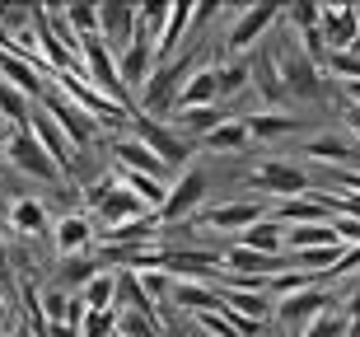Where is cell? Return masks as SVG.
<instances>
[{"label": "cell", "instance_id": "cb8c5ba5", "mask_svg": "<svg viewBox=\"0 0 360 337\" xmlns=\"http://www.w3.org/2000/svg\"><path fill=\"white\" fill-rule=\"evenodd\" d=\"M112 310H131V314H141V319H150L155 328H164V319H160V305H155V300L146 295V286H141V276H136V272H127V267L117 272V305H112ZM164 333H169V328H164Z\"/></svg>", "mask_w": 360, "mask_h": 337}, {"label": "cell", "instance_id": "44dd1931", "mask_svg": "<svg viewBox=\"0 0 360 337\" xmlns=\"http://www.w3.org/2000/svg\"><path fill=\"white\" fill-rule=\"evenodd\" d=\"M304 150H309V160H323V164H333V169H360V146L351 136L319 132L304 141Z\"/></svg>", "mask_w": 360, "mask_h": 337}, {"label": "cell", "instance_id": "ab89813d", "mask_svg": "<svg viewBox=\"0 0 360 337\" xmlns=\"http://www.w3.org/2000/svg\"><path fill=\"white\" fill-rule=\"evenodd\" d=\"M112 188H117V178H112V174H98V178H94L89 188H84V216H94V211L108 202V192H112Z\"/></svg>", "mask_w": 360, "mask_h": 337}, {"label": "cell", "instance_id": "7402d4cb", "mask_svg": "<svg viewBox=\"0 0 360 337\" xmlns=\"http://www.w3.org/2000/svg\"><path fill=\"white\" fill-rule=\"evenodd\" d=\"M211 103H220L215 70H211V66H197V70L183 80V89H178V98H174V108H169V113H192V108H211Z\"/></svg>", "mask_w": 360, "mask_h": 337}, {"label": "cell", "instance_id": "681fc988", "mask_svg": "<svg viewBox=\"0 0 360 337\" xmlns=\"http://www.w3.org/2000/svg\"><path fill=\"white\" fill-rule=\"evenodd\" d=\"M347 103H351V108H360V80L347 84Z\"/></svg>", "mask_w": 360, "mask_h": 337}, {"label": "cell", "instance_id": "1f68e13d", "mask_svg": "<svg viewBox=\"0 0 360 337\" xmlns=\"http://www.w3.org/2000/svg\"><path fill=\"white\" fill-rule=\"evenodd\" d=\"M281 229H285V225H276L271 216H262L257 225L243 229L234 243H239V248H253V253H281Z\"/></svg>", "mask_w": 360, "mask_h": 337}, {"label": "cell", "instance_id": "f6af8a7d", "mask_svg": "<svg viewBox=\"0 0 360 337\" xmlns=\"http://www.w3.org/2000/svg\"><path fill=\"white\" fill-rule=\"evenodd\" d=\"M0 291H5L10 300H14V291H19V286H14V272H10V253H5V243H0Z\"/></svg>", "mask_w": 360, "mask_h": 337}, {"label": "cell", "instance_id": "9a60e30c", "mask_svg": "<svg viewBox=\"0 0 360 337\" xmlns=\"http://www.w3.org/2000/svg\"><path fill=\"white\" fill-rule=\"evenodd\" d=\"M5 155H10L14 169H24V174H33V178H47V183H52V178H61V174H56V164L47 160V150L33 141V132H28V127H19V132L5 136Z\"/></svg>", "mask_w": 360, "mask_h": 337}, {"label": "cell", "instance_id": "8fae6325", "mask_svg": "<svg viewBox=\"0 0 360 337\" xmlns=\"http://www.w3.org/2000/svg\"><path fill=\"white\" fill-rule=\"evenodd\" d=\"M267 216L276 220V225H328V220L337 216L333 211V197L328 192H300V197H285V202L267 206Z\"/></svg>", "mask_w": 360, "mask_h": 337}, {"label": "cell", "instance_id": "7dc6e473", "mask_svg": "<svg viewBox=\"0 0 360 337\" xmlns=\"http://www.w3.org/2000/svg\"><path fill=\"white\" fill-rule=\"evenodd\" d=\"M10 328H14V300L0 291V333H10Z\"/></svg>", "mask_w": 360, "mask_h": 337}, {"label": "cell", "instance_id": "2e32d148", "mask_svg": "<svg viewBox=\"0 0 360 337\" xmlns=\"http://www.w3.org/2000/svg\"><path fill=\"white\" fill-rule=\"evenodd\" d=\"M267 216V202L262 197H239V202H220V206H206L201 211V225L206 229H248L257 225V220Z\"/></svg>", "mask_w": 360, "mask_h": 337}, {"label": "cell", "instance_id": "83f0119b", "mask_svg": "<svg viewBox=\"0 0 360 337\" xmlns=\"http://www.w3.org/2000/svg\"><path fill=\"white\" fill-rule=\"evenodd\" d=\"M38 310H42V319L47 324H75L80 328V319H84V305H80V295H70V291H38Z\"/></svg>", "mask_w": 360, "mask_h": 337}, {"label": "cell", "instance_id": "ee69618b", "mask_svg": "<svg viewBox=\"0 0 360 337\" xmlns=\"http://www.w3.org/2000/svg\"><path fill=\"white\" fill-rule=\"evenodd\" d=\"M323 192L333 197V211H337V216L360 220V192H333V188H323Z\"/></svg>", "mask_w": 360, "mask_h": 337}, {"label": "cell", "instance_id": "5bb4252c", "mask_svg": "<svg viewBox=\"0 0 360 337\" xmlns=\"http://www.w3.org/2000/svg\"><path fill=\"white\" fill-rule=\"evenodd\" d=\"M52 243H56V253H61V257L94 253L98 225H94V216H84V211H66V216L52 220Z\"/></svg>", "mask_w": 360, "mask_h": 337}, {"label": "cell", "instance_id": "52a82bcc", "mask_svg": "<svg viewBox=\"0 0 360 337\" xmlns=\"http://www.w3.org/2000/svg\"><path fill=\"white\" fill-rule=\"evenodd\" d=\"M42 108H47V117H52L56 127L66 132V141H70L75 150H84V146H94V141H98V122H94L84 108H75V103H70V98L56 89V84H47V94H42Z\"/></svg>", "mask_w": 360, "mask_h": 337}, {"label": "cell", "instance_id": "74e56055", "mask_svg": "<svg viewBox=\"0 0 360 337\" xmlns=\"http://www.w3.org/2000/svg\"><path fill=\"white\" fill-rule=\"evenodd\" d=\"M117 333V310H84L80 337H112Z\"/></svg>", "mask_w": 360, "mask_h": 337}, {"label": "cell", "instance_id": "30bf717a", "mask_svg": "<svg viewBox=\"0 0 360 337\" xmlns=\"http://www.w3.org/2000/svg\"><path fill=\"white\" fill-rule=\"evenodd\" d=\"M56 80V89L75 103V108H84V113H94V117H103V122H122V117H136L131 108H122V103H112L108 94H98L84 75H75V70H61V75H52Z\"/></svg>", "mask_w": 360, "mask_h": 337}, {"label": "cell", "instance_id": "e575fe53", "mask_svg": "<svg viewBox=\"0 0 360 337\" xmlns=\"http://www.w3.org/2000/svg\"><path fill=\"white\" fill-rule=\"evenodd\" d=\"M28 103H33L28 94H19L14 84H5V80H0V117L10 122V132H19V127H28V113H33Z\"/></svg>", "mask_w": 360, "mask_h": 337}, {"label": "cell", "instance_id": "7c38bea8", "mask_svg": "<svg viewBox=\"0 0 360 337\" xmlns=\"http://www.w3.org/2000/svg\"><path fill=\"white\" fill-rule=\"evenodd\" d=\"M98 10V42H103L108 52L117 56L122 47H131L136 42V5L127 0H103V5H94Z\"/></svg>", "mask_w": 360, "mask_h": 337}, {"label": "cell", "instance_id": "ffe728a7", "mask_svg": "<svg viewBox=\"0 0 360 337\" xmlns=\"http://www.w3.org/2000/svg\"><path fill=\"white\" fill-rule=\"evenodd\" d=\"M146 216H155L136 192H127V188H112L108 192V202L94 211V220H98V229H117V225H131V220H146Z\"/></svg>", "mask_w": 360, "mask_h": 337}, {"label": "cell", "instance_id": "d4e9b609", "mask_svg": "<svg viewBox=\"0 0 360 337\" xmlns=\"http://www.w3.org/2000/svg\"><path fill=\"white\" fill-rule=\"evenodd\" d=\"M0 80L14 84V89H19V94H28V98H42V94H47V84H42L38 66H33V61H24L19 52H5V47H0Z\"/></svg>", "mask_w": 360, "mask_h": 337}, {"label": "cell", "instance_id": "836d02e7", "mask_svg": "<svg viewBox=\"0 0 360 337\" xmlns=\"http://www.w3.org/2000/svg\"><path fill=\"white\" fill-rule=\"evenodd\" d=\"M80 305L84 310H112V305H117V272H98L80 291Z\"/></svg>", "mask_w": 360, "mask_h": 337}, {"label": "cell", "instance_id": "3957f363", "mask_svg": "<svg viewBox=\"0 0 360 337\" xmlns=\"http://www.w3.org/2000/svg\"><path fill=\"white\" fill-rule=\"evenodd\" d=\"M206 169H197V164H187V169H178L174 178H169V197H164V206L155 211L160 216V229L164 225H183V220H197L201 202H206Z\"/></svg>", "mask_w": 360, "mask_h": 337}, {"label": "cell", "instance_id": "816d5d0a", "mask_svg": "<svg viewBox=\"0 0 360 337\" xmlns=\"http://www.w3.org/2000/svg\"><path fill=\"white\" fill-rule=\"evenodd\" d=\"M356 24H360V10H356Z\"/></svg>", "mask_w": 360, "mask_h": 337}, {"label": "cell", "instance_id": "c3c4849f", "mask_svg": "<svg viewBox=\"0 0 360 337\" xmlns=\"http://www.w3.org/2000/svg\"><path fill=\"white\" fill-rule=\"evenodd\" d=\"M42 337H80V328H75V324H47Z\"/></svg>", "mask_w": 360, "mask_h": 337}, {"label": "cell", "instance_id": "603a6c76", "mask_svg": "<svg viewBox=\"0 0 360 337\" xmlns=\"http://www.w3.org/2000/svg\"><path fill=\"white\" fill-rule=\"evenodd\" d=\"M169 300L187 314H220L225 310V291L220 286H206V281H174Z\"/></svg>", "mask_w": 360, "mask_h": 337}, {"label": "cell", "instance_id": "7bdbcfd3", "mask_svg": "<svg viewBox=\"0 0 360 337\" xmlns=\"http://www.w3.org/2000/svg\"><path fill=\"white\" fill-rule=\"evenodd\" d=\"M328 225H333V234H337V243H342V248L360 243V220H351V216H333Z\"/></svg>", "mask_w": 360, "mask_h": 337}, {"label": "cell", "instance_id": "ba28073f", "mask_svg": "<svg viewBox=\"0 0 360 337\" xmlns=\"http://www.w3.org/2000/svg\"><path fill=\"white\" fill-rule=\"evenodd\" d=\"M337 305V295L328 291V286H304V291H295V295H285V300H276L271 305V314H276V324H285V328H300L304 324H314L319 314H328Z\"/></svg>", "mask_w": 360, "mask_h": 337}, {"label": "cell", "instance_id": "4fadbf2b", "mask_svg": "<svg viewBox=\"0 0 360 337\" xmlns=\"http://www.w3.org/2000/svg\"><path fill=\"white\" fill-rule=\"evenodd\" d=\"M28 132H33V141H38V146L47 150V160L56 164V174H61V178L75 174V146H70L66 132H61V127H56V122L47 117V108L28 113Z\"/></svg>", "mask_w": 360, "mask_h": 337}, {"label": "cell", "instance_id": "6da1fadb", "mask_svg": "<svg viewBox=\"0 0 360 337\" xmlns=\"http://www.w3.org/2000/svg\"><path fill=\"white\" fill-rule=\"evenodd\" d=\"M271 38V33H267ZM271 66H276V80L281 89H285V98H314L319 94V66L309 61V52L295 42V33H285V38H271Z\"/></svg>", "mask_w": 360, "mask_h": 337}, {"label": "cell", "instance_id": "277c9868", "mask_svg": "<svg viewBox=\"0 0 360 337\" xmlns=\"http://www.w3.org/2000/svg\"><path fill=\"white\" fill-rule=\"evenodd\" d=\"M276 24H281V5H267V0H262V5H243V10H234V19H229V28H225L229 56H243L257 38H267Z\"/></svg>", "mask_w": 360, "mask_h": 337}, {"label": "cell", "instance_id": "bcb514c9", "mask_svg": "<svg viewBox=\"0 0 360 337\" xmlns=\"http://www.w3.org/2000/svg\"><path fill=\"white\" fill-rule=\"evenodd\" d=\"M342 314H347L351 324H360V281L347 291V305H342Z\"/></svg>", "mask_w": 360, "mask_h": 337}, {"label": "cell", "instance_id": "5b68a950", "mask_svg": "<svg viewBox=\"0 0 360 337\" xmlns=\"http://www.w3.org/2000/svg\"><path fill=\"white\" fill-rule=\"evenodd\" d=\"M131 136L141 141V146H150L155 155H160L169 169H187V160H192V141H183V136L169 127V122H155V117H146V113H136L131 117Z\"/></svg>", "mask_w": 360, "mask_h": 337}, {"label": "cell", "instance_id": "60d3db41", "mask_svg": "<svg viewBox=\"0 0 360 337\" xmlns=\"http://www.w3.org/2000/svg\"><path fill=\"white\" fill-rule=\"evenodd\" d=\"M323 66L333 70V75H342V80H360V56L356 52H328V61H323Z\"/></svg>", "mask_w": 360, "mask_h": 337}, {"label": "cell", "instance_id": "b9f144b4", "mask_svg": "<svg viewBox=\"0 0 360 337\" xmlns=\"http://www.w3.org/2000/svg\"><path fill=\"white\" fill-rule=\"evenodd\" d=\"M360 272V243H351V248H342V257H337L333 267L323 272V281H337V276H356Z\"/></svg>", "mask_w": 360, "mask_h": 337}, {"label": "cell", "instance_id": "484cf974", "mask_svg": "<svg viewBox=\"0 0 360 337\" xmlns=\"http://www.w3.org/2000/svg\"><path fill=\"white\" fill-rule=\"evenodd\" d=\"M243 122H248V136L253 141H276V136H290L304 127V117L300 113H281V108H262V113H243Z\"/></svg>", "mask_w": 360, "mask_h": 337}, {"label": "cell", "instance_id": "7a4b0ae2", "mask_svg": "<svg viewBox=\"0 0 360 337\" xmlns=\"http://www.w3.org/2000/svg\"><path fill=\"white\" fill-rule=\"evenodd\" d=\"M197 70V47H187V52H178L174 61H164V66L150 70V80L141 84V94H136V113H169L174 108L178 89H183V80Z\"/></svg>", "mask_w": 360, "mask_h": 337}, {"label": "cell", "instance_id": "4dcf8cb0", "mask_svg": "<svg viewBox=\"0 0 360 337\" xmlns=\"http://www.w3.org/2000/svg\"><path fill=\"white\" fill-rule=\"evenodd\" d=\"M47 225H52V220H47V206H42L38 197H14L10 202V229H19V234H42Z\"/></svg>", "mask_w": 360, "mask_h": 337}, {"label": "cell", "instance_id": "8d00e7d4", "mask_svg": "<svg viewBox=\"0 0 360 337\" xmlns=\"http://www.w3.org/2000/svg\"><path fill=\"white\" fill-rule=\"evenodd\" d=\"M347 324H351V319L342 314V305H333L328 314H319L314 324L300 328V337H347Z\"/></svg>", "mask_w": 360, "mask_h": 337}, {"label": "cell", "instance_id": "d6986e66", "mask_svg": "<svg viewBox=\"0 0 360 337\" xmlns=\"http://www.w3.org/2000/svg\"><path fill=\"white\" fill-rule=\"evenodd\" d=\"M150 70H155V42L136 33V42H131V47H122V52H117V75H122V89H127V94H131V89L141 94V84L150 80Z\"/></svg>", "mask_w": 360, "mask_h": 337}, {"label": "cell", "instance_id": "9c48e42d", "mask_svg": "<svg viewBox=\"0 0 360 337\" xmlns=\"http://www.w3.org/2000/svg\"><path fill=\"white\" fill-rule=\"evenodd\" d=\"M248 188H257V192H271V197H300V192H309L314 183H309V174L300 169V164H290V160H267V164H257L253 174L243 178Z\"/></svg>", "mask_w": 360, "mask_h": 337}, {"label": "cell", "instance_id": "d590c367", "mask_svg": "<svg viewBox=\"0 0 360 337\" xmlns=\"http://www.w3.org/2000/svg\"><path fill=\"white\" fill-rule=\"evenodd\" d=\"M61 19H66V28L75 33V38H98V10L94 5H66L61 10Z\"/></svg>", "mask_w": 360, "mask_h": 337}, {"label": "cell", "instance_id": "f1b7e54d", "mask_svg": "<svg viewBox=\"0 0 360 337\" xmlns=\"http://www.w3.org/2000/svg\"><path fill=\"white\" fill-rule=\"evenodd\" d=\"M98 262H94V253H75V257H61L56 262V291H70V295H80L84 286L98 276Z\"/></svg>", "mask_w": 360, "mask_h": 337}, {"label": "cell", "instance_id": "4316f807", "mask_svg": "<svg viewBox=\"0 0 360 337\" xmlns=\"http://www.w3.org/2000/svg\"><path fill=\"white\" fill-rule=\"evenodd\" d=\"M253 146V136H248V122L243 117H225L220 127L201 136V150H211V155H239V150Z\"/></svg>", "mask_w": 360, "mask_h": 337}, {"label": "cell", "instance_id": "e0dca14e", "mask_svg": "<svg viewBox=\"0 0 360 337\" xmlns=\"http://www.w3.org/2000/svg\"><path fill=\"white\" fill-rule=\"evenodd\" d=\"M319 28H323L328 52H351L360 42V24L351 5H319Z\"/></svg>", "mask_w": 360, "mask_h": 337}, {"label": "cell", "instance_id": "f35d334b", "mask_svg": "<svg viewBox=\"0 0 360 337\" xmlns=\"http://www.w3.org/2000/svg\"><path fill=\"white\" fill-rule=\"evenodd\" d=\"M281 19H285L295 33H304V28H319V5H314V0H295V5H285V10H281Z\"/></svg>", "mask_w": 360, "mask_h": 337}, {"label": "cell", "instance_id": "f546056e", "mask_svg": "<svg viewBox=\"0 0 360 337\" xmlns=\"http://www.w3.org/2000/svg\"><path fill=\"white\" fill-rule=\"evenodd\" d=\"M281 243H290V253H309V248H342L333 225H285Z\"/></svg>", "mask_w": 360, "mask_h": 337}, {"label": "cell", "instance_id": "f907efd6", "mask_svg": "<svg viewBox=\"0 0 360 337\" xmlns=\"http://www.w3.org/2000/svg\"><path fill=\"white\" fill-rule=\"evenodd\" d=\"M5 136H10V132H5V127H0V146H5Z\"/></svg>", "mask_w": 360, "mask_h": 337}, {"label": "cell", "instance_id": "8992f818", "mask_svg": "<svg viewBox=\"0 0 360 337\" xmlns=\"http://www.w3.org/2000/svg\"><path fill=\"white\" fill-rule=\"evenodd\" d=\"M220 262L225 257L211 253V248H160V272L174 276V281H220Z\"/></svg>", "mask_w": 360, "mask_h": 337}, {"label": "cell", "instance_id": "d6a6232c", "mask_svg": "<svg viewBox=\"0 0 360 337\" xmlns=\"http://www.w3.org/2000/svg\"><path fill=\"white\" fill-rule=\"evenodd\" d=\"M211 70H215V89H220V98H225V94H239V89H248V56L211 61Z\"/></svg>", "mask_w": 360, "mask_h": 337}, {"label": "cell", "instance_id": "f5cc1de1", "mask_svg": "<svg viewBox=\"0 0 360 337\" xmlns=\"http://www.w3.org/2000/svg\"><path fill=\"white\" fill-rule=\"evenodd\" d=\"M112 337H122V333H112Z\"/></svg>", "mask_w": 360, "mask_h": 337}, {"label": "cell", "instance_id": "ac0fdd59", "mask_svg": "<svg viewBox=\"0 0 360 337\" xmlns=\"http://www.w3.org/2000/svg\"><path fill=\"white\" fill-rule=\"evenodd\" d=\"M112 169H131V174H150V178H160V183H169V164L150 146H141L136 136H117L112 141Z\"/></svg>", "mask_w": 360, "mask_h": 337}]
</instances>
